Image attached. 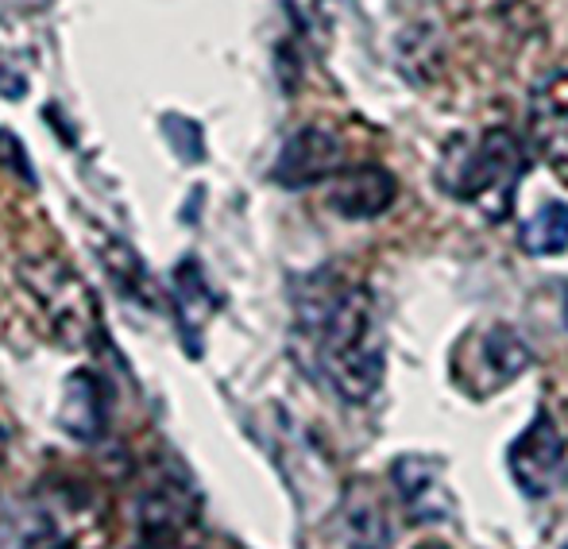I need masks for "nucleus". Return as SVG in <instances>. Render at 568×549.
Returning <instances> with one entry per match:
<instances>
[{
  "label": "nucleus",
  "mask_w": 568,
  "mask_h": 549,
  "mask_svg": "<svg viewBox=\"0 0 568 549\" xmlns=\"http://www.w3.org/2000/svg\"><path fill=\"white\" fill-rule=\"evenodd\" d=\"M302 337L314 345L325 379L341 399L364 403L383 379V337L367 286L317 275L298 302Z\"/></svg>",
  "instance_id": "1"
},
{
  "label": "nucleus",
  "mask_w": 568,
  "mask_h": 549,
  "mask_svg": "<svg viewBox=\"0 0 568 549\" xmlns=\"http://www.w3.org/2000/svg\"><path fill=\"white\" fill-rule=\"evenodd\" d=\"M526 171L523 143L507 129H487L476 140H453L437 166V182L445 194L471 202L491 221L507 217L515 205V186Z\"/></svg>",
  "instance_id": "2"
},
{
  "label": "nucleus",
  "mask_w": 568,
  "mask_h": 549,
  "mask_svg": "<svg viewBox=\"0 0 568 549\" xmlns=\"http://www.w3.org/2000/svg\"><path fill=\"white\" fill-rule=\"evenodd\" d=\"M20 278L62 345H90L98 333V302H93L90 286L74 275V267L62 264L59 256H31L20 264Z\"/></svg>",
  "instance_id": "3"
},
{
  "label": "nucleus",
  "mask_w": 568,
  "mask_h": 549,
  "mask_svg": "<svg viewBox=\"0 0 568 549\" xmlns=\"http://www.w3.org/2000/svg\"><path fill=\"white\" fill-rule=\"evenodd\" d=\"M468 364L456 360V379L468 395L476 399H487L491 392L507 387L510 379H518L526 368H530V345L523 340V333L510 329V325H491V329L476 333V337L464 345Z\"/></svg>",
  "instance_id": "4"
},
{
  "label": "nucleus",
  "mask_w": 568,
  "mask_h": 549,
  "mask_svg": "<svg viewBox=\"0 0 568 549\" xmlns=\"http://www.w3.org/2000/svg\"><path fill=\"white\" fill-rule=\"evenodd\" d=\"M507 468L515 484L530 499H541L565 472V434L549 410H538V418L523 429L507 453Z\"/></svg>",
  "instance_id": "5"
},
{
  "label": "nucleus",
  "mask_w": 568,
  "mask_h": 549,
  "mask_svg": "<svg viewBox=\"0 0 568 549\" xmlns=\"http://www.w3.org/2000/svg\"><path fill=\"white\" fill-rule=\"evenodd\" d=\"M341 163H344V143L337 132L322 129V124H310V129H298L283 143L275 163V179L291 190L314 186V182L333 179L341 171Z\"/></svg>",
  "instance_id": "6"
},
{
  "label": "nucleus",
  "mask_w": 568,
  "mask_h": 549,
  "mask_svg": "<svg viewBox=\"0 0 568 549\" xmlns=\"http://www.w3.org/2000/svg\"><path fill=\"white\" fill-rule=\"evenodd\" d=\"M398 182L383 166H356L344 171L329 190V210L341 213L344 221H372L395 205Z\"/></svg>",
  "instance_id": "7"
},
{
  "label": "nucleus",
  "mask_w": 568,
  "mask_h": 549,
  "mask_svg": "<svg viewBox=\"0 0 568 549\" xmlns=\"http://www.w3.org/2000/svg\"><path fill=\"white\" fill-rule=\"evenodd\" d=\"M341 527H344V546L348 549H387L390 546V515L383 496L372 484H356L344 496L341 507Z\"/></svg>",
  "instance_id": "8"
},
{
  "label": "nucleus",
  "mask_w": 568,
  "mask_h": 549,
  "mask_svg": "<svg viewBox=\"0 0 568 549\" xmlns=\"http://www.w3.org/2000/svg\"><path fill=\"white\" fill-rule=\"evenodd\" d=\"M59 421L78 441H98L101 437V429H105V421H109V410H105V395H101V384L93 379V372H74V379L67 384V395H62Z\"/></svg>",
  "instance_id": "9"
},
{
  "label": "nucleus",
  "mask_w": 568,
  "mask_h": 549,
  "mask_svg": "<svg viewBox=\"0 0 568 549\" xmlns=\"http://www.w3.org/2000/svg\"><path fill=\"white\" fill-rule=\"evenodd\" d=\"M518 241H523V248L530 256H561L568 248V205L565 202L538 205V213L518 233Z\"/></svg>",
  "instance_id": "10"
},
{
  "label": "nucleus",
  "mask_w": 568,
  "mask_h": 549,
  "mask_svg": "<svg viewBox=\"0 0 568 549\" xmlns=\"http://www.w3.org/2000/svg\"><path fill=\"white\" fill-rule=\"evenodd\" d=\"M541 143H546V159L554 166V174L568 182V116L554 124H541Z\"/></svg>",
  "instance_id": "11"
},
{
  "label": "nucleus",
  "mask_w": 568,
  "mask_h": 549,
  "mask_svg": "<svg viewBox=\"0 0 568 549\" xmlns=\"http://www.w3.org/2000/svg\"><path fill=\"white\" fill-rule=\"evenodd\" d=\"M20 549H78V546L67 535H59V530H31Z\"/></svg>",
  "instance_id": "12"
},
{
  "label": "nucleus",
  "mask_w": 568,
  "mask_h": 549,
  "mask_svg": "<svg viewBox=\"0 0 568 549\" xmlns=\"http://www.w3.org/2000/svg\"><path fill=\"white\" fill-rule=\"evenodd\" d=\"M135 549H179V546H166V542H151V538H143Z\"/></svg>",
  "instance_id": "13"
},
{
  "label": "nucleus",
  "mask_w": 568,
  "mask_h": 549,
  "mask_svg": "<svg viewBox=\"0 0 568 549\" xmlns=\"http://www.w3.org/2000/svg\"><path fill=\"white\" fill-rule=\"evenodd\" d=\"M414 549H449V546H442V542H422V546H414Z\"/></svg>",
  "instance_id": "14"
},
{
  "label": "nucleus",
  "mask_w": 568,
  "mask_h": 549,
  "mask_svg": "<svg viewBox=\"0 0 568 549\" xmlns=\"http://www.w3.org/2000/svg\"><path fill=\"white\" fill-rule=\"evenodd\" d=\"M565 325H568V291H565Z\"/></svg>",
  "instance_id": "15"
},
{
  "label": "nucleus",
  "mask_w": 568,
  "mask_h": 549,
  "mask_svg": "<svg viewBox=\"0 0 568 549\" xmlns=\"http://www.w3.org/2000/svg\"><path fill=\"white\" fill-rule=\"evenodd\" d=\"M565 549H568V546H565Z\"/></svg>",
  "instance_id": "16"
}]
</instances>
